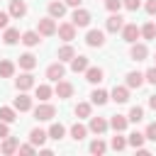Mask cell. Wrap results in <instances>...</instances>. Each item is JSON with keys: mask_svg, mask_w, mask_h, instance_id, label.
Instances as JSON below:
<instances>
[{"mask_svg": "<svg viewBox=\"0 0 156 156\" xmlns=\"http://www.w3.org/2000/svg\"><path fill=\"white\" fill-rule=\"evenodd\" d=\"M139 37H141V29H139L136 24H124V27H122V39H124L127 44H134Z\"/></svg>", "mask_w": 156, "mask_h": 156, "instance_id": "6", "label": "cell"}, {"mask_svg": "<svg viewBox=\"0 0 156 156\" xmlns=\"http://www.w3.org/2000/svg\"><path fill=\"white\" fill-rule=\"evenodd\" d=\"M122 27H124V20H122V15H119V12H112V15L107 17V24H105V29H107V32H112V34H117V32H122Z\"/></svg>", "mask_w": 156, "mask_h": 156, "instance_id": "4", "label": "cell"}, {"mask_svg": "<svg viewBox=\"0 0 156 156\" xmlns=\"http://www.w3.org/2000/svg\"><path fill=\"white\" fill-rule=\"evenodd\" d=\"M122 5H124L127 10H132V12H134V10H139V7H141V0H122Z\"/></svg>", "mask_w": 156, "mask_h": 156, "instance_id": "42", "label": "cell"}, {"mask_svg": "<svg viewBox=\"0 0 156 156\" xmlns=\"http://www.w3.org/2000/svg\"><path fill=\"white\" fill-rule=\"evenodd\" d=\"M73 56H76V49L71 46V41H66V44L58 49V61H71Z\"/></svg>", "mask_w": 156, "mask_h": 156, "instance_id": "26", "label": "cell"}, {"mask_svg": "<svg viewBox=\"0 0 156 156\" xmlns=\"http://www.w3.org/2000/svg\"><path fill=\"white\" fill-rule=\"evenodd\" d=\"M85 134H88V127H85V124H80V122H76V124L71 127V136H73L76 141H80V139H85Z\"/></svg>", "mask_w": 156, "mask_h": 156, "instance_id": "30", "label": "cell"}, {"mask_svg": "<svg viewBox=\"0 0 156 156\" xmlns=\"http://www.w3.org/2000/svg\"><path fill=\"white\" fill-rule=\"evenodd\" d=\"M141 85H144V73L129 71L127 73V88H141Z\"/></svg>", "mask_w": 156, "mask_h": 156, "instance_id": "18", "label": "cell"}, {"mask_svg": "<svg viewBox=\"0 0 156 156\" xmlns=\"http://www.w3.org/2000/svg\"><path fill=\"white\" fill-rule=\"evenodd\" d=\"M51 95H54V88H51V85H46V83L37 85V98H39V102H46Z\"/></svg>", "mask_w": 156, "mask_h": 156, "instance_id": "28", "label": "cell"}, {"mask_svg": "<svg viewBox=\"0 0 156 156\" xmlns=\"http://www.w3.org/2000/svg\"><path fill=\"white\" fill-rule=\"evenodd\" d=\"M54 93H56L61 100H66V98H71V95H73V85H71L68 80H63V78H61V80H56V88H54Z\"/></svg>", "mask_w": 156, "mask_h": 156, "instance_id": "10", "label": "cell"}, {"mask_svg": "<svg viewBox=\"0 0 156 156\" xmlns=\"http://www.w3.org/2000/svg\"><path fill=\"white\" fill-rule=\"evenodd\" d=\"M56 32H58V37H61L63 41H73V39H76V24H73V22H63V24H58Z\"/></svg>", "mask_w": 156, "mask_h": 156, "instance_id": "5", "label": "cell"}, {"mask_svg": "<svg viewBox=\"0 0 156 156\" xmlns=\"http://www.w3.org/2000/svg\"><path fill=\"white\" fill-rule=\"evenodd\" d=\"M154 58H156V56H154Z\"/></svg>", "mask_w": 156, "mask_h": 156, "instance_id": "49", "label": "cell"}, {"mask_svg": "<svg viewBox=\"0 0 156 156\" xmlns=\"http://www.w3.org/2000/svg\"><path fill=\"white\" fill-rule=\"evenodd\" d=\"M17 146H20V141H17L15 136H10V134H7V136H5V141L0 144V151L10 156V154H15V151H17Z\"/></svg>", "mask_w": 156, "mask_h": 156, "instance_id": "20", "label": "cell"}, {"mask_svg": "<svg viewBox=\"0 0 156 156\" xmlns=\"http://www.w3.org/2000/svg\"><path fill=\"white\" fill-rule=\"evenodd\" d=\"M46 139H49V134H46L44 129H39V127H34V129L29 132V141H32L34 146H41V144H44Z\"/></svg>", "mask_w": 156, "mask_h": 156, "instance_id": "19", "label": "cell"}, {"mask_svg": "<svg viewBox=\"0 0 156 156\" xmlns=\"http://www.w3.org/2000/svg\"><path fill=\"white\" fill-rule=\"evenodd\" d=\"M110 98H112L117 105H122V102H127V100H129V88H124V85H115V88H112V93H110Z\"/></svg>", "mask_w": 156, "mask_h": 156, "instance_id": "12", "label": "cell"}, {"mask_svg": "<svg viewBox=\"0 0 156 156\" xmlns=\"http://www.w3.org/2000/svg\"><path fill=\"white\" fill-rule=\"evenodd\" d=\"M127 119H129V122H134V124H136V122H141V119H144V107L134 105V107L129 110V117H127Z\"/></svg>", "mask_w": 156, "mask_h": 156, "instance_id": "34", "label": "cell"}, {"mask_svg": "<svg viewBox=\"0 0 156 156\" xmlns=\"http://www.w3.org/2000/svg\"><path fill=\"white\" fill-rule=\"evenodd\" d=\"M76 115L78 117H90V102H78L76 105Z\"/></svg>", "mask_w": 156, "mask_h": 156, "instance_id": "37", "label": "cell"}, {"mask_svg": "<svg viewBox=\"0 0 156 156\" xmlns=\"http://www.w3.org/2000/svg\"><path fill=\"white\" fill-rule=\"evenodd\" d=\"M54 115H56V107H54L51 102H39V105L34 107V117H37L39 122H49V119H54Z\"/></svg>", "mask_w": 156, "mask_h": 156, "instance_id": "1", "label": "cell"}, {"mask_svg": "<svg viewBox=\"0 0 156 156\" xmlns=\"http://www.w3.org/2000/svg\"><path fill=\"white\" fill-rule=\"evenodd\" d=\"M7 22H10V12H2V10H0V29H5Z\"/></svg>", "mask_w": 156, "mask_h": 156, "instance_id": "44", "label": "cell"}, {"mask_svg": "<svg viewBox=\"0 0 156 156\" xmlns=\"http://www.w3.org/2000/svg\"><path fill=\"white\" fill-rule=\"evenodd\" d=\"M144 7H146V12H149V15H156V0H146V5H144Z\"/></svg>", "mask_w": 156, "mask_h": 156, "instance_id": "45", "label": "cell"}, {"mask_svg": "<svg viewBox=\"0 0 156 156\" xmlns=\"http://www.w3.org/2000/svg\"><path fill=\"white\" fill-rule=\"evenodd\" d=\"M85 44L93 46V49H95V46H102V44H105V34H102L100 29H90V32L85 34Z\"/></svg>", "mask_w": 156, "mask_h": 156, "instance_id": "8", "label": "cell"}, {"mask_svg": "<svg viewBox=\"0 0 156 156\" xmlns=\"http://www.w3.org/2000/svg\"><path fill=\"white\" fill-rule=\"evenodd\" d=\"M46 134H49V139H56V141H58V139L66 134V127H63L61 122H54V124L49 127V132H46Z\"/></svg>", "mask_w": 156, "mask_h": 156, "instance_id": "29", "label": "cell"}, {"mask_svg": "<svg viewBox=\"0 0 156 156\" xmlns=\"http://www.w3.org/2000/svg\"><path fill=\"white\" fill-rule=\"evenodd\" d=\"M105 7H107L110 12H119V7H122V0H105Z\"/></svg>", "mask_w": 156, "mask_h": 156, "instance_id": "40", "label": "cell"}, {"mask_svg": "<svg viewBox=\"0 0 156 156\" xmlns=\"http://www.w3.org/2000/svg\"><path fill=\"white\" fill-rule=\"evenodd\" d=\"M80 2L83 0H66V5H71V7H80Z\"/></svg>", "mask_w": 156, "mask_h": 156, "instance_id": "47", "label": "cell"}, {"mask_svg": "<svg viewBox=\"0 0 156 156\" xmlns=\"http://www.w3.org/2000/svg\"><path fill=\"white\" fill-rule=\"evenodd\" d=\"M63 76H66L63 61H56V63H51V66L46 68V78H49V80H54V83H56V80H61Z\"/></svg>", "mask_w": 156, "mask_h": 156, "instance_id": "7", "label": "cell"}, {"mask_svg": "<svg viewBox=\"0 0 156 156\" xmlns=\"http://www.w3.org/2000/svg\"><path fill=\"white\" fill-rule=\"evenodd\" d=\"M17 151L22 154V156H32L34 154V144L29 141V144H22V146H17Z\"/></svg>", "mask_w": 156, "mask_h": 156, "instance_id": "39", "label": "cell"}, {"mask_svg": "<svg viewBox=\"0 0 156 156\" xmlns=\"http://www.w3.org/2000/svg\"><path fill=\"white\" fill-rule=\"evenodd\" d=\"M7 134H10V129H7V122H2V119H0V139H5Z\"/></svg>", "mask_w": 156, "mask_h": 156, "instance_id": "46", "label": "cell"}, {"mask_svg": "<svg viewBox=\"0 0 156 156\" xmlns=\"http://www.w3.org/2000/svg\"><path fill=\"white\" fill-rule=\"evenodd\" d=\"M88 66H90L88 56H73V58H71V71H73V73H85Z\"/></svg>", "mask_w": 156, "mask_h": 156, "instance_id": "15", "label": "cell"}, {"mask_svg": "<svg viewBox=\"0 0 156 156\" xmlns=\"http://www.w3.org/2000/svg\"><path fill=\"white\" fill-rule=\"evenodd\" d=\"M90 12L88 10H83V7H76V12H73V17H71V22L76 24V27H88L90 24Z\"/></svg>", "mask_w": 156, "mask_h": 156, "instance_id": "3", "label": "cell"}, {"mask_svg": "<svg viewBox=\"0 0 156 156\" xmlns=\"http://www.w3.org/2000/svg\"><path fill=\"white\" fill-rule=\"evenodd\" d=\"M124 146H127V139L124 136H112V149L115 151H122Z\"/></svg>", "mask_w": 156, "mask_h": 156, "instance_id": "38", "label": "cell"}, {"mask_svg": "<svg viewBox=\"0 0 156 156\" xmlns=\"http://www.w3.org/2000/svg\"><path fill=\"white\" fill-rule=\"evenodd\" d=\"M90 100H93V105H105V102L110 100V93L102 90V88H95V90L90 93Z\"/></svg>", "mask_w": 156, "mask_h": 156, "instance_id": "22", "label": "cell"}, {"mask_svg": "<svg viewBox=\"0 0 156 156\" xmlns=\"http://www.w3.org/2000/svg\"><path fill=\"white\" fill-rule=\"evenodd\" d=\"M63 15H66V2H58V0L49 2V17H54V20H61Z\"/></svg>", "mask_w": 156, "mask_h": 156, "instance_id": "17", "label": "cell"}, {"mask_svg": "<svg viewBox=\"0 0 156 156\" xmlns=\"http://www.w3.org/2000/svg\"><path fill=\"white\" fill-rule=\"evenodd\" d=\"M144 139H146V136H144L141 132H132V134H129V139H127V144H129V146H134V149H141V146H144Z\"/></svg>", "mask_w": 156, "mask_h": 156, "instance_id": "31", "label": "cell"}, {"mask_svg": "<svg viewBox=\"0 0 156 156\" xmlns=\"http://www.w3.org/2000/svg\"><path fill=\"white\" fill-rule=\"evenodd\" d=\"M85 80H88V83H100V80H102V68L88 66V68H85Z\"/></svg>", "mask_w": 156, "mask_h": 156, "instance_id": "21", "label": "cell"}, {"mask_svg": "<svg viewBox=\"0 0 156 156\" xmlns=\"http://www.w3.org/2000/svg\"><path fill=\"white\" fill-rule=\"evenodd\" d=\"M15 73V63L12 61H0V78H12Z\"/></svg>", "mask_w": 156, "mask_h": 156, "instance_id": "33", "label": "cell"}, {"mask_svg": "<svg viewBox=\"0 0 156 156\" xmlns=\"http://www.w3.org/2000/svg\"><path fill=\"white\" fill-rule=\"evenodd\" d=\"M127 124H129V119H127L124 115H112V119H110V127H112L115 132H124Z\"/></svg>", "mask_w": 156, "mask_h": 156, "instance_id": "23", "label": "cell"}, {"mask_svg": "<svg viewBox=\"0 0 156 156\" xmlns=\"http://www.w3.org/2000/svg\"><path fill=\"white\" fill-rule=\"evenodd\" d=\"M141 37H144V39H156V24H154V22H146V24L141 27Z\"/></svg>", "mask_w": 156, "mask_h": 156, "instance_id": "35", "label": "cell"}, {"mask_svg": "<svg viewBox=\"0 0 156 156\" xmlns=\"http://www.w3.org/2000/svg\"><path fill=\"white\" fill-rule=\"evenodd\" d=\"M15 85H17V90H20V93H24V90L34 88L37 83H34V76H32V73L27 71V73H22V76H20V78L15 80Z\"/></svg>", "mask_w": 156, "mask_h": 156, "instance_id": "9", "label": "cell"}, {"mask_svg": "<svg viewBox=\"0 0 156 156\" xmlns=\"http://www.w3.org/2000/svg\"><path fill=\"white\" fill-rule=\"evenodd\" d=\"M144 136H146L149 141H156V122H151V124L146 127V132H144Z\"/></svg>", "mask_w": 156, "mask_h": 156, "instance_id": "41", "label": "cell"}, {"mask_svg": "<svg viewBox=\"0 0 156 156\" xmlns=\"http://www.w3.org/2000/svg\"><path fill=\"white\" fill-rule=\"evenodd\" d=\"M105 149H107V144H105L102 139L90 141V154H105Z\"/></svg>", "mask_w": 156, "mask_h": 156, "instance_id": "36", "label": "cell"}, {"mask_svg": "<svg viewBox=\"0 0 156 156\" xmlns=\"http://www.w3.org/2000/svg\"><path fill=\"white\" fill-rule=\"evenodd\" d=\"M107 127H110V122H107V119H102V117H90L88 129H90L93 134H105V132H107Z\"/></svg>", "mask_w": 156, "mask_h": 156, "instance_id": "11", "label": "cell"}, {"mask_svg": "<svg viewBox=\"0 0 156 156\" xmlns=\"http://www.w3.org/2000/svg\"><path fill=\"white\" fill-rule=\"evenodd\" d=\"M144 80H149L151 85H156V66H154V68H149V71L144 73Z\"/></svg>", "mask_w": 156, "mask_h": 156, "instance_id": "43", "label": "cell"}, {"mask_svg": "<svg viewBox=\"0 0 156 156\" xmlns=\"http://www.w3.org/2000/svg\"><path fill=\"white\" fill-rule=\"evenodd\" d=\"M7 12H10V17L20 20V17H24V15H27V5H24L22 0H12V2H10V10H7Z\"/></svg>", "mask_w": 156, "mask_h": 156, "instance_id": "13", "label": "cell"}, {"mask_svg": "<svg viewBox=\"0 0 156 156\" xmlns=\"http://www.w3.org/2000/svg\"><path fill=\"white\" fill-rule=\"evenodd\" d=\"M129 56L134 58V61H144L146 56H149V49H146V44H132V49H129Z\"/></svg>", "mask_w": 156, "mask_h": 156, "instance_id": "14", "label": "cell"}, {"mask_svg": "<svg viewBox=\"0 0 156 156\" xmlns=\"http://www.w3.org/2000/svg\"><path fill=\"white\" fill-rule=\"evenodd\" d=\"M12 107L20 110V112H27V110H32V98L24 95V93H20V95L15 98V102H12Z\"/></svg>", "mask_w": 156, "mask_h": 156, "instance_id": "16", "label": "cell"}, {"mask_svg": "<svg viewBox=\"0 0 156 156\" xmlns=\"http://www.w3.org/2000/svg\"><path fill=\"white\" fill-rule=\"evenodd\" d=\"M0 119L7 122V124L15 122V119H17V110H15V107H0Z\"/></svg>", "mask_w": 156, "mask_h": 156, "instance_id": "32", "label": "cell"}, {"mask_svg": "<svg viewBox=\"0 0 156 156\" xmlns=\"http://www.w3.org/2000/svg\"><path fill=\"white\" fill-rule=\"evenodd\" d=\"M149 107H151V110H156V95H151V98H149Z\"/></svg>", "mask_w": 156, "mask_h": 156, "instance_id": "48", "label": "cell"}, {"mask_svg": "<svg viewBox=\"0 0 156 156\" xmlns=\"http://www.w3.org/2000/svg\"><path fill=\"white\" fill-rule=\"evenodd\" d=\"M20 37H22V34H20V29H15V27H5V34H2L5 44H10V46H12V44H17V41H20Z\"/></svg>", "mask_w": 156, "mask_h": 156, "instance_id": "24", "label": "cell"}, {"mask_svg": "<svg viewBox=\"0 0 156 156\" xmlns=\"http://www.w3.org/2000/svg\"><path fill=\"white\" fill-rule=\"evenodd\" d=\"M37 32H39V37H54V34H56V22H54V17H41L39 24H37Z\"/></svg>", "mask_w": 156, "mask_h": 156, "instance_id": "2", "label": "cell"}, {"mask_svg": "<svg viewBox=\"0 0 156 156\" xmlns=\"http://www.w3.org/2000/svg\"><path fill=\"white\" fill-rule=\"evenodd\" d=\"M20 41H22L24 46H37L41 39H39V32H32V29H29V32H24V34L20 37Z\"/></svg>", "mask_w": 156, "mask_h": 156, "instance_id": "25", "label": "cell"}, {"mask_svg": "<svg viewBox=\"0 0 156 156\" xmlns=\"http://www.w3.org/2000/svg\"><path fill=\"white\" fill-rule=\"evenodd\" d=\"M34 66H37V56H34V54H22V56H20V68L32 71Z\"/></svg>", "mask_w": 156, "mask_h": 156, "instance_id": "27", "label": "cell"}]
</instances>
